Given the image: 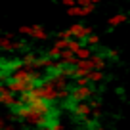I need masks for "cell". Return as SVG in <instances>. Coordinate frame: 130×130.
Segmentation results:
<instances>
[{"instance_id":"6da1fadb","label":"cell","mask_w":130,"mask_h":130,"mask_svg":"<svg viewBox=\"0 0 130 130\" xmlns=\"http://www.w3.org/2000/svg\"><path fill=\"white\" fill-rule=\"evenodd\" d=\"M96 96V88H94L92 84L90 86H84V88H71L69 90V98H71V102H73V105L75 103H80V102H84V100H92V98Z\"/></svg>"},{"instance_id":"7a4b0ae2","label":"cell","mask_w":130,"mask_h":130,"mask_svg":"<svg viewBox=\"0 0 130 130\" xmlns=\"http://www.w3.org/2000/svg\"><path fill=\"white\" fill-rule=\"evenodd\" d=\"M38 90H40V96L44 102L52 103V102H57V88L50 82V78H46V80H42L40 84H38Z\"/></svg>"},{"instance_id":"3957f363","label":"cell","mask_w":130,"mask_h":130,"mask_svg":"<svg viewBox=\"0 0 130 130\" xmlns=\"http://www.w3.org/2000/svg\"><path fill=\"white\" fill-rule=\"evenodd\" d=\"M67 31L71 32V38H75V40H78V42H84V38H86V37L94 35V29H92V27H86V25H82V23H75V25H71Z\"/></svg>"},{"instance_id":"277c9868","label":"cell","mask_w":130,"mask_h":130,"mask_svg":"<svg viewBox=\"0 0 130 130\" xmlns=\"http://www.w3.org/2000/svg\"><path fill=\"white\" fill-rule=\"evenodd\" d=\"M10 78H12V82H37L32 80V75H31V67H19L17 71H12V75H10Z\"/></svg>"},{"instance_id":"5b68a950","label":"cell","mask_w":130,"mask_h":130,"mask_svg":"<svg viewBox=\"0 0 130 130\" xmlns=\"http://www.w3.org/2000/svg\"><path fill=\"white\" fill-rule=\"evenodd\" d=\"M88 61L92 63L94 71H103V69H105V63H107V59L103 57L102 52H92V56H90Z\"/></svg>"},{"instance_id":"8992f818","label":"cell","mask_w":130,"mask_h":130,"mask_svg":"<svg viewBox=\"0 0 130 130\" xmlns=\"http://www.w3.org/2000/svg\"><path fill=\"white\" fill-rule=\"evenodd\" d=\"M0 105L17 109V107H19V102H17V98L13 96L12 92H2V94H0Z\"/></svg>"},{"instance_id":"52a82bcc","label":"cell","mask_w":130,"mask_h":130,"mask_svg":"<svg viewBox=\"0 0 130 130\" xmlns=\"http://www.w3.org/2000/svg\"><path fill=\"white\" fill-rule=\"evenodd\" d=\"M73 113H75V117H78V119H86V117H90L92 109H90V105L86 102H80V103H75L73 105Z\"/></svg>"},{"instance_id":"ba28073f","label":"cell","mask_w":130,"mask_h":130,"mask_svg":"<svg viewBox=\"0 0 130 130\" xmlns=\"http://www.w3.org/2000/svg\"><path fill=\"white\" fill-rule=\"evenodd\" d=\"M13 44H15V40H13V35H4V37H0V50L2 52H12L13 50Z\"/></svg>"},{"instance_id":"9c48e42d","label":"cell","mask_w":130,"mask_h":130,"mask_svg":"<svg viewBox=\"0 0 130 130\" xmlns=\"http://www.w3.org/2000/svg\"><path fill=\"white\" fill-rule=\"evenodd\" d=\"M31 37L35 38V40H38V42H44V40H48V38H50V35L42 29V25H32Z\"/></svg>"},{"instance_id":"30bf717a","label":"cell","mask_w":130,"mask_h":130,"mask_svg":"<svg viewBox=\"0 0 130 130\" xmlns=\"http://www.w3.org/2000/svg\"><path fill=\"white\" fill-rule=\"evenodd\" d=\"M86 78H88L90 84H100V82L105 78V73H103V71H90V73L86 75Z\"/></svg>"},{"instance_id":"8fae6325","label":"cell","mask_w":130,"mask_h":130,"mask_svg":"<svg viewBox=\"0 0 130 130\" xmlns=\"http://www.w3.org/2000/svg\"><path fill=\"white\" fill-rule=\"evenodd\" d=\"M90 12H94V10H88V8H80V6H73V8H67V13H69V15H75V17L88 15Z\"/></svg>"},{"instance_id":"7c38bea8","label":"cell","mask_w":130,"mask_h":130,"mask_svg":"<svg viewBox=\"0 0 130 130\" xmlns=\"http://www.w3.org/2000/svg\"><path fill=\"white\" fill-rule=\"evenodd\" d=\"M90 56H92V50H90L88 46H82V48H78L77 52H75V57H77V61L90 59Z\"/></svg>"},{"instance_id":"4fadbf2b","label":"cell","mask_w":130,"mask_h":130,"mask_svg":"<svg viewBox=\"0 0 130 130\" xmlns=\"http://www.w3.org/2000/svg\"><path fill=\"white\" fill-rule=\"evenodd\" d=\"M126 19H128V15H126V13H117V15H111V17H109L107 25H109V27H117V25L124 23Z\"/></svg>"},{"instance_id":"5bb4252c","label":"cell","mask_w":130,"mask_h":130,"mask_svg":"<svg viewBox=\"0 0 130 130\" xmlns=\"http://www.w3.org/2000/svg\"><path fill=\"white\" fill-rule=\"evenodd\" d=\"M35 61H37V54H32V52H27L23 57H21V65H23V67H27V69L35 65Z\"/></svg>"},{"instance_id":"9a60e30c","label":"cell","mask_w":130,"mask_h":130,"mask_svg":"<svg viewBox=\"0 0 130 130\" xmlns=\"http://www.w3.org/2000/svg\"><path fill=\"white\" fill-rule=\"evenodd\" d=\"M78 48H82V42H78V40H75V38H71V40L67 42V48H65V50H69L71 54H75Z\"/></svg>"},{"instance_id":"2e32d148","label":"cell","mask_w":130,"mask_h":130,"mask_svg":"<svg viewBox=\"0 0 130 130\" xmlns=\"http://www.w3.org/2000/svg\"><path fill=\"white\" fill-rule=\"evenodd\" d=\"M59 54H61L59 50H56V48L52 46L50 50H46V54H44V56L48 57V59H52V61H57V59H59Z\"/></svg>"},{"instance_id":"e0dca14e","label":"cell","mask_w":130,"mask_h":130,"mask_svg":"<svg viewBox=\"0 0 130 130\" xmlns=\"http://www.w3.org/2000/svg\"><path fill=\"white\" fill-rule=\"evenodd\" d=\"M96 0H77V6H80V8H88V10H94L96 8Z\"/></svg>"},{"instance_id":"ac0fdd59","label":"cell","mask_w":130,"mask_h":130,"mask_svg":"<svg viewBox=\"0 0 130 130\" xmlns=\"http://www.w3.org/2000/svg\"><path fill=\"white\" fill-rule=\"evenodd\" d=\"M119 56H121V54H119V50L117 48H107L105 50V54H103V57H109V59H119Z\"/></svg>"},{"instance_id":"d6986e66","label":"cell","mask_w":130,"mask_h":130,"mask_svg":"<svg viewBox=\"0 0 130 130\" xmlns=\"http://www.w3.org/2000/svg\"><path fill=\"white\" fill-rule=\"evenodd\" d=\"M84 86H90V82H88V78H86V77L75 78V88H84Z\"/></svg>"},{"instance_id":"ffe728a7","label":"cell","mask_w":130,"mask_h":130,"mask_svg":"<svg viewBox=\"0 0 130 130\" xmlns=\"http://www.w3.org/2000/svg\"><path fill=\"white\" fill-rule=\"evenodd\" d=\"M84 42L88 44V48H90V46H98V44H100V37H96V35H90V37L84 38Z\"/></svg>"},{"instance_id":"44dd1931","label":"cell","mask_w":130,"mask_h":130,"mask_svg":"<svg viewBox=\"0 0 130 130\" xmlns=\"http://www.w3.org/2000/svg\"><path fill=\"white\" fill-rule=\"evenodd\" d=\"M67 42H69V40H61V38H56V42H54V48L59 50V52H63V50L67 48Z\"/></svg>"},{"instance_id":"7402d4cb","label":"cell","mask_w":130,"mask_h":130,"mask_svg":"<svg viewBox=\"0 0 130 130\" xmlns=\"http://www.w3.org/2000/svg\"><path fill=\"white\" fill-rule=\"evenodd\" d=\"M19 32H21V35H25V37H31L32 27H31V25H23V27H19Z\"/></svg>"},{"instance_id":"603a6c76","label":"cell","mask_w":130,"mask_h":130,"mask_svg":"<svg viewBox=\"0 0 130 130\" xmlns=\"http://www.w3.org/2000/svg\"><path fill=\"white\" fill-rule=\"evenodd\" d=\"M40 130H65V128H63V124H57V122H54V124L44 126V128H40Z\"/></svg>"},{"instance_id":"cb8c5ba5","label":"cell","mask_w":130,"mask_h":130,"mask_svg":"<svg viewBox=\"0 0 130 130\" xmlns=\"http://www.w3.org/2000/svg\"><path fill=\"white\" fill-rule=\"evenodd\" d=\"M65 98H69V88L57 90V100H65Z\"/></svg>"},{"instance_id":"d4e9b609","label":"cell","mask_w":130,"mask_h":130,"mask_svg":"<svg viewBox=\"0 0 130 130\" xmlns=\"http://www.w3.org/2000/svg\"><path fill=\"white\" fill-rule=\"evenodd\" d=\"M61 4H63V6H69V8H73V6H77V0H61Z\"/></svg>"},{"instance_id":"484cf974","label":"cell","mask_w":130,"mask_h":130,"mask_svg":"<svg viewBox=\"0 0 130 130\" xmlns=\"http://www.w3.org/2000/svg\"><path fill=\"white\" fill-rule=\"evenodd\" d=\"M4 130H15V126H13V124H6Z\"/></svg>"},{"instance_id":"4316f807","label":"cell","mask_w":130,"mask_h":130,"mask_svg":"<svg viewBox=\"0 0 130 130\" xmlns=\"http://www.w3.org/2000/svg\"><path fill=\"white\" fill-rule=\"evenodd\" d=\"M2 92H8V88H6V84H0V94Z\"/></svg>"},{"instance_id":"83f0119b","label":"cell","mask_w":130,"mask_h":130,"mask_svg":"<svg viewBox=\"0 0 130 130\" xmlns=\"http://www.w3.org/2000/svg\"><path fill=\"white\" fill-rule=\"evenodd\" d=\"M96 130H109V128H105V126H98Z\"/></svg>"},{"instance_id":"f1b7e54d","label":"cell","mask_w":130,"mask_h":130,"mask_svg":"<svg viewBox=\"0 0 130 130\" xmlns=\"http://www.w3.org/2000/svg\"><path fill=\"white\" fill-rule=\"evenodd\" d=\"M0 35H2V29H0Z\"/></svg>"},{"instance_id":"f546056e","label":"cell","mask_w":130,"mask_h":130,"mask_svg":"<svg viewBox=\"0 0 130 130\" xmlns=\"http://www.w3.org/2000/svg\"><path fill=\"white\" fill-rule=\"evenodd\" d=\"M0 63H2V59H0Z\"/></svg>"}]
</instances>
